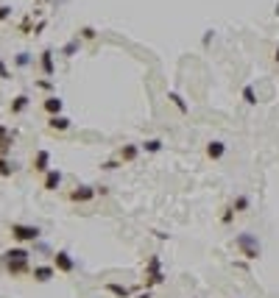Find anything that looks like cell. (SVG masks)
Segmentation results:
<instances>
[{
	"label": "cell",
	"instance_id": "obj_26",
	"mask_svg": "<svg viewBox=\"0 0 279 298\" xmlns=\"http://www.w3.org/2000/svg\"><path fill=\"white\" fill-rule=\"evenodd\" d=\"M243 101L249 103V106H257V89H254L251 84L243 86Z\"/></svg>",
	"mask_w": 279,
	"mask_h": 298
},
{
	"label": "cell",
	"instance_id": "obj_3",
	"mask_svg": "<svg viewBox=\"0 0 279 298\" xmlns=\"http://www.w3.org/2000/svg\"><path fill=\"white\" fill-rule=\"evenodd\" d=\"M159 284H165V273H162V259L157 254L148 256V265H145V290H154Z\"/></svg>",
	"mask_w": 279,
	"mask_h": 298
},
{
	"label": "cell",
	"instance_id": "obj_38",
	"mask_svg": "<svg viewBox=\"0 0 279 298\" xmlns=\"http://www.w3.org/2000/svg\"><path fill=\"white\" fill-rule=\"evenodd\" d=\"M45 3H48V0H45Z\"/></svg>",
	"mask_w": 279,
	"mask_h": 298
},
{
	"label": "cell",
	"instance_id": "obj_30",
	"mask_svg": "<svg viewBox=\"0 0 279 298\" xmlns=\"http://www.w3.org/2000/svg\"><path fill=\"white\" fill-rule=\"evenodd\" d=\"M20 31L23 34H34V26H31V17H26L23 23H20Z\"/></svg>",
	"mask_w": 279,
	"mask_h": 298
},
{
	"label": "cell",
	"instance_id": "obj_14",
	"mask_svg": "<svg viewBox=\"0 0 279 298\" xmlns=\"http://www.w3.org/2000/svg\"><path fill=\"white\" fill-rule=\"evenodd\" d=\"M14 259H31V251L23 248V245L6 248V251H3V262H14Z\"/></svg>",
	"mask_w": 279,
	"mask_h": 298
},
{
	"label": "cell",
	"instance_id": "obj_35",
	"mask_svg": "<svg viewBox=\"0 0 279 298\" xmlns=\"http://www.w3.org/2000/svg\"><path fill=\"white\" fill-rule=\"evenodd\" d=\"M137 298H151V290H145V293H140Z\"/></svg>",
	"mask_w": 279,
	"mask_h": 298
},
{
	"label": "cell",
	"instance_id": "obj_37",
	"mask_svg": "<svg viewBox=\"0 0 279 298\" xmlns=\"http://www.w3.org/2000/svg\"><path fill=\"white\" fill-rule=\"evenodd\" d=\"M274 11H277V14H279V3H277V9H274Z\"/></svg>",
	"mask_w": 279,
	"mask_h": 298
},
{
	"label": "cell",
	"instance_id": "obj_12",
	"mask_svg": "<svg viewBox=\"0 0 279 298\" xmlns=\"http://www.w3.org/2000/svg\"><path fill=\"white\" fill-rule=\"evenodd\" d=\"M207 156L212 159V162L223 159V156H226V142H223V139H212V142H207Z\"/></svg>",
	"mask_w": 279,
	"mask_h": 298
},
{
	"label": "cell",
	"instance_id": "obj_17",
	"mask_svg": "<svg viewBox=\"0 0 279 298\" xmlns=\"http://www.w3.org/2000/svg\"><path fill=\"white\" fill-rule=\"evenodd\" d=\"M70 126H73V123H70V117H64V114H56V117H51L48 120V131H70Z\"/></svg>",
	"mask_w": 279,
	"mask_h": 298
},
{
	"label": "cell",
	"instance_id": "obj_6",
	"mask_svg": "<svg viewBox=\"0 0 279 298\" xmlns=\"http://www.w3.org/2000/svg\"><path fill=\"white\" fill-rule=\"evenodd\" d=\"M31 170H34V173H42V176L51 170V151L39 148V151L34 154V159H31Z\"/></svg>",
	"mask_w": 279,
	"mask_h": 298
},
{
	"label": "cell",
	"instance_id": "obj_13",
	"mask_svg": "<svg viewBox=\"0 0 279 298\" xmlns=\"http://www.w3.org/2000/svg\"><path fill=\"white\" fill-rule=\"evenodd\" d=\"M42 109L51 114V117H56V114H61V109H64V101L61 98H56V95H48L42 101Z\"/></svg>",
	"mask_w": 279,
	"mask_h": 298
},
{
	"label": "cell",
	"instance_id": "obj_34",
	"mask_svg": "<svg viewBox=\"0 0 279 298\" xmlns=\"http://www.w3.org/2000/svg\"><path fill=\"white\" fill-rule=\"evenodd\" d=\"M212 36H215V34H212V31H207V34H204V39H201V42H204V48H207V45L212 42Z\"/></svg>",
	"mask_w": 279,
	"mask_h": 298
},
{
	"label": "cell",
	"instance_id": "obj_8",
	"mask_svg": "<svg viewBox=\"0 0 279 298\" xmlns=\"http://www.w3.org/2000/svg\"><path fill=\"white\" fill-rule=\"evenodd\" d=\"M6 265V271H9V276H31V259H14V262H3Z\"/></svg>",
	"mask_w": 279,
	"mask_h": 298
},
{
	"label": "cell",
	"instance_id": "obj_23",
	"mask_svg": "<svg viewBox=\"0 0 279 298\" xmlns=\"http://www.w3.org/2000/svg\"><path fill=\"white\" fill-rule=\"evenodd\" d=\"M79 51H81V39H79V36H73V39L61 48V56H67V59H70V56H76Z\"/></svg>",
	"mask_w": 279,
	"mask_h": 298
},
{
	"label": "cell",
	"instance_id": "obj_10",
	"mask_svg": "<svg viewBox=\"0 0 279 298\" xmlns=\"http://www.w3.org/2000/svg\"><path fill=\"white\" fill-rule=\"evenodd\" d=\"M61 170H56V167H51V170L42 176V190H48V192H56V190L61 187Z\"/></svg>",
	"mask_w": 279,
	"mask_h": 298
},
{
	"label": "cell",
	"instance_id": "obj_31",
	"mask_svg": "<svg viewBox=\"0 0 279 298\" xmlns=\"http://www.w3.org/2000/svg\"><path fill=\"white\" fill-rule=\"evenodd\" d=\"M0 78H3V81H9V78H11V70L6 67V61H3V59H0Z\"/></svg>",
	"mask_w": 279,
	"mask_h": 298
},
{
	"label": "cell",
	"instance_id": "obj_18",
	"mask_svg": "<svg viewBox=\"0 0 279 298\" xmlns=\"http://www.w3.org/2000/svg\"><path fill=\"white\" fill-rule=\"evenodd\" d=\"M232 209H235L237 215L249 212V209H251V198L246 195V192H240V195H235V198H232Z\"/></svg>",
	"mask_w": 279,
	"mask_h": 298
},
{
	"label": "cell",
	"instance_id": "obj_33",
	"mask_svg": "<svg viewBox=\"0 0 279 298\" xmlns=\"http://www.w3.org/2000/svg\"><path fill=\"white\" fill-rule=\"evenodd\" d=\"M42 31H45V20H39V23L34 26V34H42Z\"/></svg>",
	"mask_w": 279,
	"mask_h": 298
},
{
	"label": "cell",
	"instance_id": "obj_19",
	"mask_svg": "<svg viewBox=\"0 0 279 298\" xmlns=\"http://www.w3.org/2000/svg\"><path fill=\"white\" fill-rule=\"evenodd\" d=\"M167 101H170L176 109H179V114H190V106H187V101H184L182 95L176 92V89H170V92H167Z\"/></svg>",
	"mask_w": 279,
	"mask_h": 298
},
{
	"label": "cell",
	"instance_id": "obj_27",
	"mask_svg": "<svg viewBox=\"0 0 279 298\" xmlns=\"http://www.w3.org/2000/svg\"><path fill=\"white\" fill-rule=\"evenodd\" d=\"M235 209H232V204H229V206H223V212H221V223H223V226H229V223H232V220H235Z\"/></svg>",
	"mask_w": 279,
	"mask_h": 298
},
{
	"label": "cell",
	"instance_id": "obj_32",
	"mask_svg": "<svg viewBox=\"0 0 279 298\" xmlns=\"http://www.w3.org/2000/svg\"><path fill=\"white\" fill-rule=\"evenodd\" d=\"M11 17V6H0V23Z\"/></svg>",
	"mask_w": 279,
	"mask_h": 298
},
{
	"label": "cell",
	"instance_id": "obj_5",
	"mask_svg": "<svg viewBox=\"0 0 279 298\" xmlns=\"http://www.w3.org/2000/svg\"><path fill=\"white\" fill-rule=\"evenodd\" d=\"M53 268L59 273H73L76 271V259L70 256V251H53Z\"/></svg>",
	"mask_w": 279,
	"mask_h": 298
},
{
	"label": "cell",
	"instance_id": "obj_20",
	"mask_svg": "<svg viewBox=\"0 0 279 298\" xmlns=\"http://www.w3.org/2000/svg\"><path fill=\"white\" fill-rule=\"evenodd\" d=\"M106 290H109L112 296H117V298H131V296H134V290L126 287V284H117V281H109V284H106Z\"/></svg>",
	"mask_w": 279,
	"mask_h": 298
},
{
	"label": "cell",
	"instance_id": "obj_11",
	"mask_svg": "<svg viewBox=\"0 0 279 298\" xmlns=\"http://www.w3.org/2000/svg\"><path fill=\"white\" fill-rule=\"evenodd\" d=\"M31 276H34V281L45 284V281H51L53 276H56V268H53V265H36L34 271H31Z\"/></svg>",
	"mask_w": 279,
	"mask_h": 298
},
{
	"label": "cell",
	"instance_id": "obj_24",
	"mask_svg": "<svg viewBox=\"0 0 279 298\" xmlns=\"http://www.w3.org/2000/svg\"><path fill=\"white\" fill-rule=\"evenodd\" d=\"M31 61H34V56H31V53H28V51H23V53H17V56H14V64H17L20 70L31 67Z\"/></svg>",
	"mask_w": 279,
	"mask_h": 298
},
{
	"label": "cell",
	"instance_id": "obj_28",
	"mask_svg": "<svg viewBox=\"0 0 279 298\" xmlns=\"http://www.w3.org/2000/svg\"><path fill=\"white\" fill-rule=\"evenodd\" d=\"M34 86H36V89H45V92H51V89H53V81H51V78H39Z\"/></svg>",
	"mask_w": 279,
	"mask_h": 298
},
{
	"label": "cell",
	"instance_id": "obj_22",
	"mask_svg": "<svg viewBox=\"0 0 279 298\" xmlns=\"http://www.w3.org/2000/svg\"><path fill=\"white\" fill-rule=\"evenodd\" d=\"M14 173H17V164L11 159H6V156H0V179H11Z\"/></svg>",
	"mask_w": 279,
	"mask_h": 298
},
{
	"label": "cell",
	"instance_id": "obj_1",
	"mask_svg": "<svg viewBox=\"0 0 279 298\" xmlns=\"http://www.w3.org/2000/svg\"><path fill=\"white\" fill-rule=\"evenodd\" d=\"M232 245H235L237 254L243 256V259H249V262H254V259L262 256V243H260V237H257L254 231H240V234H235Z\"/></svg>",
	"mask_w": 279,
	"mask_h": 298
},
{
	"label": "cell",
	"instance_id": "obj_21",
	"mask_svg": "<svg viewBox=\"0 0 279 298\" xmlns=\"http://www.w3.org/2000/svg\"><path fill=\"white\" fill-rule=\"evenodd\" d=\"M165 148V142L159 139V136H154V139H145V142H140V151H145V154H159Z\"/></svg>",
	"mask_w": 279,
	"mask_h": 298
},
{
	"label": "cell",
	"instance_id": "obj_16",
	"mask_svg": "<svg viewBox=\"0 0 279 298\" xmlns=\"http://www.w3.org/2000/svg\"><path fill=\"white\" fill-rule=\"evenodd\" d=\"M28 106H31V98H28L26 92H20L17 98H11V106H9V111H11V114H23V111H26Z\"/></svg>",
	"mask_w": 279,
	"mask_h": 298
},
{
	"label": "cell",
	"instance_id": "obj_29",
	"mask_svg": "<svg viewBox=\"0 0 279 298\" xmlns=\"http://www.w3.org/2000/svg\"><path fill=\"white\" fill-rule=\"evenodd\" d=\"M120 159H106V162L104 164H101V167H104V170H117V167H120Z\"/></svg>",
	"mask_w": 279,
	"mask_h": 298
},
{
	"label": "cell",
	"instance_id": "obj_7",
	"mask_svg": "<svg viewBox=\"0 0 279 298\" xmlns=\"http://www.w3.org/2000/svg\"><path fill=\"white\" fill-rule=\"evenodd\" d=\"M14 139H17V131H9V126H0V156H6V159H9Z\"/></svg>",
	"mask_w": 279,
	"mask_h": 298
},
{
	"label": "cell",
	"instance_id": "obj_25",
	"mask_svg": "<svg viewBox=\"0 0 279 298\" xmlns=\"http://www.w3.org/2000/svg\"><path fill=\"white\" fill-rule=\"evenodd\" d=\"M95 36H98V28H92V26L79 28V39H81V42H92Z\"/></svg>",
	"mask_w": 279,
	"mask_h": 298
},
{
	"label": "cell",
	"instance_id": "obj_36",
	"mask_svg": "<svg viewBox=\"0 0 279 298\" xmlns=\"http://www.w3.org/2000/svg\"><path fill=\"white\" fill-rule=\"evenodd\" d=\"M274 61L279 64V45H277V51H274Z\"/></svg>",
	"mask_w": 279,
	"mask_h": 298
},
{
	"label": "cell",
	"instance_id": "obj_2",
	"mask_svg": "<svg viewBox=\"0 0 279 298\" xmlns=\"http://www.w3.org/2000/svg\"><path fill=\"white\" fill-rule=\"evenodd\" d=\"M11 237L17 240V243H23V245H34V243H39V237H42V229L39 226H28V223H11L9 226Z\"/></svg>",
	"mask_w": 279,
	"mask_h": 298
},
{
	"label": "cell",
	"instance_id": "obj_9",
	"mask_svg": "<svg viewBox=\"0 0 279 298\" xmlns=\"http://www.w3.org/2000/svg\"><path fill=\"white\" fill-rule=\"evenodd\" d=\"M39 70H42V76H48V78L56 76V61H53V51L51 48H45V51L39 53Z\"/></svg>",
	"mask_w": 279,
	"mask_h": 298
},
{
	"label": "cell",
	"instance_id": "obj_15",
	"mask_svg": "<svg viewBox=\"0 0 279 298\" xmlns=\"http://www.w3.org/2000/svg\"><path fill=\"white\" fill-rule=\"evenodd\" d=\"M117 156H120V162H123V164L137 162V156H140V145H134V142H126V145L120 148V154H117Z\"/></svg>",
	"mask_w": 279,
	"mask_h": 298
},
{
	"label": "cell",
	"instance_id": "obj_4",
	"mask_svg": "<svg viewBox=\"0 0 279 298\" xmlns=\"http://www.w3.org/2000/svg\"><path fill=\"white\" fill-rule=\"evenodd\" d=\"M95 195H98L95 184H79V187H73L67 192V201H70V204H89Z\"/></svg>",
	"mask_w": 279,
	"mask_h": 298
}]
</instances>
